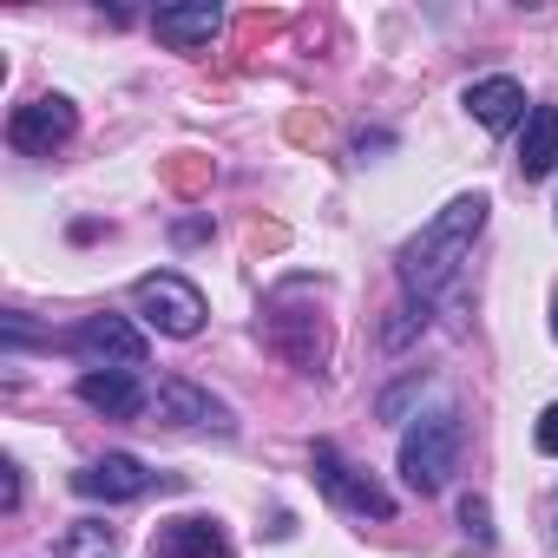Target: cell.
<instances>
[{
    "instance_id": "6da1fadb",
    "label": "cell",
    "mask_w": 558,
    "mask_h": 558,
    "mask_svg": "<svg viewBox=\"0 0 558 558\" xmlns=\"http://www.w3.org/2000/svg\"><path fill=\"white\" fill-rule=\"evenodd\" d=\"M486 197L480 191H466V197H453L408 250H401V283H408V296L414 303H434L440 290H453L460 283V269H466V256H473V236L486 230Z\"/></svg>"
},
{
    "instance_id": "7a4b0ae2",
    "label": "cell",
    "mask_w": 558,
    "mask_h": 558,
    "mask_svg": "<svg viewBox=\"0 0 558 558\" xmlns=\"http://www.w3.org/2000/svg\"><path fill=\"white\" fill-rule=\"evenodd\" d=\"M460 408H434V414H421L408 434H401V480L427 499V493H440L447 480H453V466H460Z\"/></svg>"
},
{
    "instance_id": "3957f363",
    "label": "cell",
    "mask_w": 558,
    "mask_h": 558,
    "mask_svg": "<svg viewBox=\"0 0 558 558\" xmlns=\"http://www.w3.org/2000/svg\"><path fill=\"white\" fill-rule=\"evenodd\" d=\"M296 296H303V283H283L269 303H263V342L283 355L290 368H323L329 362V323L316 316V310H296Z\"/></svg>"
},
{
    "instance_id": "277c9868",
    "label": "cell",
    "mask_w": 558,
    "mask_h": 558,
    "mask_svg": "<svg viewBox=\"0 0 558 558\" xmlns=\"http://www.w3.org/2000/svg\"><path fill=\"white\" fill-rule=\"evenodd\" d=\"M132 310L158 329V336H178V342H191L197 329H204V296L184 283V276L178 269H151V276H138V283H132Z\"/></svg>"
},
{
    "instance_id": "5b68a950",
    "label": "cell",
    "mask_w": 558,
    "mask_h": 558,
    "mask_svg": "<svg viewBox=\"0 0 558 558\" xmlns=\"http://www.w3.org/2000/svg\"><path fill=\"white\" fill-rule=\"evenodd\" d=\"M66 349H73L86 368H125V375H138V368H145V355H151L145 329H138V323H125V316H86V323L66 336Z\"/></svg>"
},
{
    "instance_id": "8992f818",
    "label": "cell",
    "mask_w": 558,
    "mask_h": 558,
    "mask_svg": "<svg viewBox=\"0 0 558 558\" xmlns=\"http://www.w3.org/2000/svg\"><path fill=\"white\" fill-rule=\"evenodd\" d=\"M310 466H316V486L342 506V512H362V519H388L395 512V493L375 480V473H362V466H349L329 440H316V453H310Z\"/></svg>"
},
{
    "instance_id": "52a82bcc",
    "label": "cell",
    "mask_w": 558,
    "mask_h": 558,
    "mask_svg": "<svg viewBox=\"0 0 558 558\" xmlns=\"http://www.w3.org/2000/svg\"><path fill=\"white\" fill-rule=\"evenodd\" d=\"M73 132H80V112H73V99H60V93H47V99L21 106V112L8 119V145H14V151H27V158H53Z\"/></svg>"
},
{
    "instance_id": "ba28073f",
    "label": "cell",
    "mask_w": 558,
    "mask_h": 558,
    "mask_svg": "<svg viewBox=\"0 0 558 558\" xmlns=\"http://www.w3.org/2000/svg\"><path fill=\"white\" fill-rule=\"evenodd\" d=\"M158 421H171V427H210V434H230V427H236L230 408H223L210 388L184 381V375H171V381L158 388Z\"/></svg>"
},
{
    "instance_id": "9c48e42d",
    "label": "cell",
    "mask_w": 558,
    "mask_h": 558,
    "mask_svg": "<svg viewBox=\"0 0 558 558\" xmlns=\"http://www.w3.org/2000/svg\"><path fill=\"white\" fill-rule=\"evenodd\" d=\"M73 486H80L86 499L119 506V499H145V493H151V466H145V460H132V453H106V460L80 466V473H73Z\"/></svg>"
},
{
    "instance_id": "30bf717a",
    "label": "cell",
    "mask_w": 558,
    "mask_h": 558,
    "mask_svg": "<svg viewBox=\"0 0 558 558\" xmlns=\"http://www.w3.org/2000/svg\"><path fill=\"white\" fill-rule=\"evenodd\" d=\"M151 558H230V538L217 519H165L151 532Z\"/></svg>"
},
{
    "instance_id": "8fae6325",
    "label": "cell",
    "mask_w": 558,
    "mask_h": 558,
    "mask_svg": "<svg viewBox=\"0 0 558 558\" xmlns=\"http://www.w3.org/2000/svg\"><path fill=\"white\" fill-rule=\"evenodd\" d=\"M466 112H473L486 132H512V125H525L532 106H525V86L499 73V80H473V86H466Z\"/></svg>"
},
{
    "instance_id": "7c38bea8",
    "label": "cell",
    "mask_w": 558,
    "mask_h": 558,
    "mask_svg": "<svg viewBox=\"0 0 558 558\" xmlns=\"http://www.w3.org/2000/svg\"><path fill=\"white\" fill-rule=\"evenodd\" d=\"M217 27H223V14L210 8V0H197V8H158V14H151V34H158L171 53H197V47H210Z\"/></svg>"
},
{
    "instance_id": "4fadbf2b",
    "label": "cell",
    "mask_w": 558,
    "mask_h": 558,
    "mask_svg": "<svg viewBox=\"0 0 558 558\" xmlns=\"http://www.w3.org/2000/svg\"><path fill=\"white\" fill-rule=\"evenodd\" d=\"M80 401H86L93 414L132 421V414L145 408V388H138V375H125V368H86V375H80Z\"/></svg>"
},
{
    "instance_id": "5bb4252c",
    "label": "cell",
    "mask_w": 558,
    "mask_h": 558,
    "mask_svg": "<svg viewBox=\"0 0 558 558\" xmlns=\"http://www.w3.org/2000/svg\"><path fill=\"white\" fill-rule=\"evenodd\" d=\"M558 171V106H532L525 112V138H519V178H551Z\"/></svg>"
},
{
    "instance_id": "9a60e30c",
    "label": "cell",
    "mask_w": 558,
    "mask_h": 558,
    "mask_svg": "<svg viewBox=\"0 0 558 558\" xmlns=\"http://www.w3.org/2000/svg\"><path fill=\"white\" fill-rule=\"evenodd\" d=\"M119 545V532L106 525V519H80V525H66V538H60V558H106Z\"/></svg>"
},
{
    "instance_id": "2e32d148",
    "label": "cell",
    "mask_w": 558,
    "mask_h": 558,
    "mask_svg": "<svg viewBox=\"0 0 558 558\" xmlns=\"http://www.w3.org/2000/svg\"><path fill=\"white\" fill-rule=\"evenodd\" d=\"M388 316H395V323H381V342H388V349H401L414 329H427V303H414V296H408L401 310H388Z\"/></svg>"
},
{
    "instance_id": "e0dca14e",
    "label": "cell",
    "mask_w": 558,
    "mask_h": 558,
    "mask_svg": "<svg viewBox=\"0 0 558 558\" xmlns=\"http://www.w3.org/2000/svg\"><path fill=\"white\" fill-rule=\"evenodd\" d=\"M460 525H466V538H473V545H493V506H486L480 493H466V499H460Z\"/></svg>"
},
{
    "instance_id": "ac0fdd59",
    "label": "cell",
    "mask_w": 558,
    "mask_h": 558,
    "mask_svg": "<svg viewBox=\"0 0 558 558\" xmlns=\"http://www.w3.org/2000/svg\"><path fill=\"white\" fill-rule=\"evenodd\" d=\"M532 440H538V453H558V401L538 414V427H532Z\"/></svg>"
},
{
    "instance_id": "d6986e66",
    "label": "cell",
    "mask_w": 558,
    "mask_h": 558,
    "mask_svg": "<svg viewBox=\"0 0 558 558\" xmlns=\"http://www.w3.org/2000/svg\"><path fill=\"white\" fill-rule=\"evenodd\" d=\"M0 506H21V466H0Z\"/></svg>"
},
{
    "instance_id": "ffe728a7",
    "label": "cell",
    "mask_w": 558,
    "mask_h": 558,
    "mask_svg": "<svg viewBox=\"0 0 558 558\" xmlns=\"http://www.w3.org/2000/svg\"><path fill=\"white\" fill-rule=\"evenodd\" d=\"M171 184H178V191H204V165H197V158H191V165H171Z\"/></svg>"
},
{
    "instance_id": "44dd1931",
    "label": "cell",
    "mask_w": 558,
    "mask_h": 558,
    "mask_svg": "<svg viewBox=\"0 0 558 558\" xmlns=\"http://www.w3.org/2000/svg\"><path fill=\"white\" fill-rule=\"evenodd\" d=\"M551 336H558V296H551Z\"/></svg>"
}]
</instances>
